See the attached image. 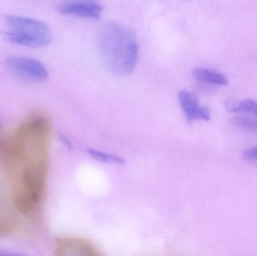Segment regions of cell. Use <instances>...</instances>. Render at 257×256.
<instances>
[{"label": "cell", "instance_id": "obj_3", "mask_svg": "<svg viewBox=\"0 0 257 256\" xmlns=\"http://www.w3.org/2000/svg\"><path fill=\"white\" fill-rule=\"evenodd\" d=\"M6 66L12 74L29 82H44L49 75L42 63L29 57H9L6 60Z\"/></svg>", "mask_w": 257, "mask_h": 256}, {"label": "cell", "instance_id": "obj_11", "mask_svg": "<svg viewBox=\"0 0 257 256\" xmlns=\"http://www.w3.org/2000/svg\"><path fill=\"white\" fill-rule=\"evenodd\" d=\"M59 138H60V141H61L68 148H71V147H72L70 141H69L64 135H63V134H59Z\"/></svg>", "mask_w": 257, "mask_h": 256}, {"label": "cell", "instance_id": "obj_2", "mask_svg": "<svg viewBox=\"0 0 257 256\" xmlns=\"http://www.w3.org/2000/svg\"><path fill=\"white\" fill-rule=\"evenodd\" d=\"M3 38L8 42L30 48L48 46L52 42V33L48 25L39 20L20 16L6 18Z\"/></svg>", "mask_w": 257, "mask_h": 256}, {"label": "cell", "instance_id": "obj_12", "mask_svg": "<svg viewBox=\"0 0 257 256\" xmlns=\"http://www.w3.org/2000/svg\"><path fill=\"white\" fill-rule=\"evenodd\" d=\"M18 255V254L12 253V252H4V251L0 250V256H12Z\"/></svg>", "mask_w": 257, "mask_h": 256}, {"label": "cell", "instance_id": "obj_10", "mask_svg": "<svg viewBox=\"0 0 257 256\" xmlns=\"http://www.w3.org/2000/svg\"><path fill=\"white\" fill-rule=\"evenodd\" d=\"M243 156L247 160H257V145L249 147L248 149L244 150Z\"/></svg>", "mask_w": 257, "mask_h": 256}, {"label": "cell", "instance_id": "obj_5", "mask_svg": "<svg viewBox=\"0 0 257 256\" xmlns=\"http://www.w3.org/2000/svg\"><path fill=\"white\" fill-rule=\"evenodd\" d=\"M180 105L189 123L196 120L209 121L211 114L209 108L202 105L197 96L188 90H182L178 93Z\"/></svg>", "mask_w": 257, "mask_h": 256}, {"label": "cell", "instance_id": "obj_4", "mask_svg": "<svg viewBox=\"0 0 257 256\" xmlns=\"http://www.w3.org/2000/svg\"><path fill=\"white\" fill-rule=\"evenodd\" d=\"M58 10L62 15L99 20L103 7L96 0H63Z\"/></svg>", "mask_w": 257, "mask_h": 256}, {"label": "cell", "instance_id": "obj_8", "mask_svg": "<svg viewBox=\"0 0 257 256\" xmlns=\"http://www.w3.org/2000/svg\"><path fill=\"white\" fill-rule=\"evenodd\" d=\"M232 123L238 129L257 135V117L245 114H237L232 119Z\"/></svg>", "mask_w": 257, "mask_h": 256}, {"label": "cell", "instance_id": "obj_7", "mask_svg": "<svg viewBox=\"0 0 257 256\" xmlns=\"http://www.w3.org/2000/svg\"><path fill=\"white\" fill-rule=\"evenodd\" d=\"M224 106L227 112L249 114L257 117V102L253 99H246L241 101L227 99Z\"/></svg>", "mask_w": 257, "mask_h": 256}, {"label": "cell", "instance_id": "obj_6", "mask_svg": "<svg viewBox=\"0 0 257 256\" xmlns=\"http://www.w3.org/2000/svg\"><path fill=\"white\" fill-rule=\"evenodd\" d=\"M193 75L198 81L210 85L226 87L229 84L227 78L223 74L212 69L196 68L193 69Z\"/></svg>", "mask_w": 257, "mask_h": 256}, {"label": "cell", "instance_id": "obj_1", "mask_svg": "<svg viewBox=\"0 0 257 256\" xmlns=\"http://www.w3.org/2000/svg\"><path fill=\"white\" fill-rule=\"evenodd\" d=\"M99 57L105 69L119 76L133 73L139 62V47L133 30L119 23H110L101 30Z\"/></svg>", "mask_w": 257, "mask_h": 256}, {"label": "cell", "instance_id": "obj_9", "mask_svg": "<svg viewBox=\"0 0 257 256\" xmlns=\"http://www.w3.org/2000/svg\"><path fill=\"white\" fill-rule=\"evenodd\" d=\"M87 153L93 159H96L99 162H109V163H116L118 165H124L125 160L123 158L116 155L109 154L102 151H98L94 149H87Z\"/></svg>", "mask_w": 257, "mask_h": 256}]
</instances>
